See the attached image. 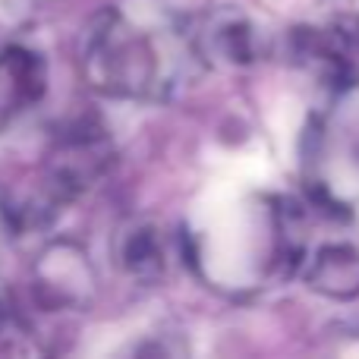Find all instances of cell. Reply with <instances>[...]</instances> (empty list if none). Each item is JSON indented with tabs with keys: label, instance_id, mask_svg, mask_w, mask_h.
Here are the masks:
<instances>
[{
	"label": "cell",
	"instance_id": "cell-1",
	"mask_svg": "<svg viewBox=\"0 0 359 359\" xmlns=\"http://www.w3.org/2000/svg\"><path fill=\"white\" fill-rule=\"evenodd\" d=\"M202 60L192 35L170 22H142L120 6L92 22L82 50L88 82L104 95L123 98H170Z\"/></svg>",
	"mask_w": 359,
	"mask_h": 359
},
{
	"label": "cell",
	"instance_id": "cell-2",
	"mask_svg": "<svg viewBox=\"0 0 359 359\" xmlns=\"http://www.w3.org/2000/svg\"><path fill=\"white\" fill-rule=\"evenodd\" d=\"M38 303L48 309H79L95 293V271L73 243H54L35 268Z\"/></svg>",
	"mask_w": 359,
	"mask_h": 359
},
{
	"label": "cell",
	"instance_id": "cell-3",
	"mask_svg": "<svg viewBox=\"0 0 359 359\" xmlns=\"http://www.w3.org/2000/svg\"><path fill=\"white\" fill-rule=\"evenodd\" d=\"M192 41L202 60L221 63V67H249L265 57V35L262 29L240 10H217L202 19Z\"/></svg>",
	"mask_w": 359,
	"mask_h": 359
},
{
	"label": "cell",
	"instance_id": "cell-4",
	"mask_svg": "<svg viewBox=\"0 0 359 359\" xmlns=\"http://www.w3.org/2000/svg\"><path fill=\"white\" fill-rule=\"evenodd\" d=\"M117 262L133 280L155 284L168 271V246L161 240V230L139 221L120 230L117 236Z\"/></svg>",
	"mask_w": 359,
	"mask_h": 359
},
{
	"label": "cell",
	"instance_id": "cell-5",
	"mask_svg": "<svg viewBox=\"0 0 359 359\" xmlns=\"http://www.w3.org/2000/svg\"><path fill=\"white\" fill-rule=\"evenodd\" d=\"M309 284L318 293H328L337 299H350L359 293V249L334 243V246H322L316 259L309 262L306 271Z\"/></svg>",
	"mask_w": 359,
	"mask_h": 359
}]
</instances>
